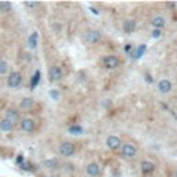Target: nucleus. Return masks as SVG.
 <instances>
[{"instance_id":"aec40b11","label":"nucleus","mask_w":177,"mask_h":177,"mask_svg":"<svg viewBox=\"0 0 177 177\" xmlns=\"http://www.w3.org/2000/svg\"><path fill=\"white\" fill-rule=\"evenodd\" d=\"M0 11H2V13H8V11H11V3L10 2H0Z\"/></svg>"},{"instance_id":"423d86ee","label":"nucleus","mask_w":177,"mask_h":177,"mask_svg":"<svg viewBox=\"0 0 177 177\" xmlns=\"http://www.w3.org/2000/svg\"><path fill=\"white\" fill-rule=\"evenodd\" d=\"M86 40H87V43H90V44H97L101 40V33H100V31H97V29H90V31H87Z\"/></svg>"},{"instance_id":"7ed1b4c3","label":"nucleus","mask_w":177,"mask_h":177,"mask_svg":"<svg viewBox=\"0 0 177 177\" xmlns=\"http://www.w3.org/2000/svg\"><path fill=\"white\" fill-rule=\"evenodd\" d=\"M60 154L63 156H72L75 154V145H73L72 143H69V141H65V143H63L60 145Z\"/></svg>"},{"instance_id":"a878e982","label":"nucleus","mask_w":177,"mask_h":177,"mask_svg":"<svg viewBox=\"0 0 177 177\" xmlns=\"http://www.w3.org/2000/svg\"><path fill=\"white\" fill-rule=\"evenodd\" d=\"M50 96L54 97V100H58V93L57 91H50Z\"/></svg>"},{"instance_id":"4468645a","label":"nucleus","mask_w":177,"mask_h":177,"mask_svg":"<svg viewBox=\"0 0 177 177\" xmlns=\"http://www.w3.org/2000/svg\"><path fill=\"white\" fill-rule=\"evenodd\" d=\"M151 25L154 26L155 29H162L165 25H166V19H165L163 17H161V15H156L151 19Z\"/></svg>"},{"instance_id":"4be33fe9","label":"nucleus","mask_w":177,"mask_h":177,"mask_svg":"<svg viewBox=\"0 0 177 177\" xmlns=\"http://www.w3.org/2000/svg\"><path fill=\"white\" fill-rule=\"evenodd\" d=\"M144 51H145V46L143 44V46H140V49L136 50V53H134V55H133V57H134V58H140L141 55H143Z\"/></svg>"},{"instance_id":"1a4fd4ad","label":"nucleus","mask_w":177,"mask_h":177,"mask_svg":"<svg viewBox=\"0 0 177 177\" xmlns=\"http://www.w3.org/2000/svg\"><path fill=\"white\" fill-rule=\"evenodd\" d=\"M158 90L159 93L162 94H167L172 91V83H170V80H167V79H162V80L158 82Z\"/></svg>"},{"instance_id":"0eeeda50","label":"nucleus","mask_w":177,"mask_h":177,"mask_svg":"<svg viewBox=\"0 0 177 177\" xmlns=\"http://www.w3.org/2000/svg\"><path fill=\"white\" fill-rule=\"evenodd\" d=\"M107 147L110 149L116 151L118 148H120V147H122V140H120L118 136H110V137L107 138Z\"/></svg>"},{"instance_id":"9d476101","label":"nucleus","mask_w":177,"mask_h":177,"mask_svg":"<svg viewBox=\"0 0 177 177\" xmlns=\"http://www.w3.org/2000/svg\"><path fill=\"white\" fill-rule=\"evenodd\" d=\"M86 172H87V175L90 176V177H98L100 173H101V169H100L98 163H96V162H91V163L87 165Z\"/></svg>"},{"instance_id":"b1692460","label":"nucleus","mask_w":177,"mask_h":177,"mask_svg":"<svg viewBox=\"0 0 177 177\" xmlns=\"http://www.w3.org/2000/svg\"><path fill=\"white\" fill-rule=\"evenodd\" d=\"M24 6H25V7H28V8H36V7H39V3H33V2H25L24 3Z\"/></svg>"},{"instance_id":"bb28decb","label":"nucleus","mask_w":177,"mask_h":177,"mask_svg":"<svg viewBox=\"0 0 177 177\" xmlns=\"http://www.w3.org/2000/svg\"><path fill=\"white\" fill-rule=\"evenodd\" d=\"M132 50V46L130 44H127V46H125V51H130Z\"/></svg>"},{"instance_id":"6ab92c4d","label":"nucleus","mask_w":177,"mask_h":177,"mask_svg":"<svg viewBox=\"0 0 177 177\" xmlns=\"http://www.w3.org/2000/svg\"><path fill=\"white\" fill-rule=\"evenodd\" d=\"M68 130H69L71 134H76V136H78V134H82V133H83V129H82V126H79V125L71 126Z\"/></svg>"},{"instance_id":"9b49d317","label":"nucleus","mask_w":177,"mask_h":177,"mask_svg":"<svg viewBox=\"0 0 177 177\" xmlns=\"http://www.w3.org/2000/svg\"><path fill=\"white\" fill-rule=\"evenodd\" d=\"M6 119H8L13 125H15L19 120V112L17 110H14V108H10V110L6 111Z\"/></svg>"},{"instance_id":"20e7f679","label":"nucleus","mask_w":177,"mask_h":177,"mask_svg":"<svg viewBox=\"0 0 177 177\" xmlns=\"http://www.w3.org/2000/svg\"><path fill=\"white\" fill-rule=\"evenodd\" d=\"M102 63H104V67L107 68V69H116V68L119 67L120 61L116 55H107Z\"/></svg>"},{"instance_id":"412c9836","label":"nucleus","mask_w":177,"mask_h":177,"mask_svg":"<svg viewBox=\"0 0 177 177\" xmlns=\"http://www.w3.org/2000/svg\"><path fill=\"white\" fill-rule=\"evenodd\" d=\"M7 71H8V64L0 58V75H4Z\"/></svg>"},{"instance_id":"cd10ccee","label":"nucleus","mask_w":177,"mask_h":177,"mask_svg":"<svg viewBox=\"0 0 177 177\" xmlns=\"http://www.w3.org/2000/svg\"><path fill=\"white\" fill-rule=\"evenodd\" d=\"M175 177H177V172H176V175H175Z\"/></svg>"},{"instance_id":"f257e3e1","label":"nucleus","mask_w":177,"mask_h":177,"mask_svg":"<svg viewBox=\"0 0 177 177\" xmlns=\"http://www.w3.org/2000/svg\"><path fill=\"white\" fill-rule=\"evenodd\" d=\"M21 83H22V75H21V72H11L10 75H8V78H7L8 87L17 88V87L21 86Z\"/></svg>"},{"instance_id":"f3484780","label":"nucleus","mask_w":177,"mask_h":177,"mask_svg":"<svg viewBox=\"0 0 177 177\" xmlns=\"http://www.w3.org/2000/svg\"><path fill=\"white\" fill-rule=\"evenodd\" d=\"M43 166H46L47 169H55L60 166V162H58V159H47L43 162Z\"/></svg>"},{"instance_id":"dca6fc26","label":"nucleus","mask_w":177,"mask_h":177,"mask_svg":"<svg viewBox=\"0 0 177 177\" xmlns=\"http://www.w3.org/2000/svg\"><path fill=\"white\" fill-rule=\"evenodd\" d=\"M134 29H136V21L134 19H126V21L123 22V31H125L126 33H132Z\"/></svg>"},{"instance_id":"2eb2a0df","label":"nucleus","mask_w":177,"mask_h":177,"mask_svg":"<svg viewBox=\"0 0 177 177\" xmlns=\"http://www.w3.org/2000/svg\"><path fill=\"white\" fill-rule=\"evenodd\" d=\"M13 129H14V125L8 119H6V118H4V119L0 120V130H2V132L8 133V132L13 130Z\"/></svg>"},{"instance_id":"ddd939ff","label":"nucleus","mask_w":177,"mask_h":177,"mask_svg":"<svg viewBox=\"0 0 177 177\" xmlns=\"http://www.w3.org/2000/svg\"><path fill=\"white\" fill-rule=\"evenodd\" d=\"M155 169V163L151 161H143L141 162V170H143V173H145V175H149V173H152Z\"/></svg>"},{"instance_id":"39448f33","label":"nucleus","mask_w":177,"mask_h":177,"mask_svg":"<svg viewBox=\"0 0 177 177\" xmlns=\"http://www.w3.org/2000/svg\"><path fill=\"white\" fill-rule=\"evenodd\" d=\"M49 76H50V80L51 82H58V80H61V79L64 78V72H63V69H61L60 67L54 65V67L50 68Z\"/></svg>"},{"instance_id":"a211bd4d","label":"nucleus","mask_w":177,"mask_h":177,"mask_svg":"<svg viewBox=\"0 0 177 177\" xmlns=\"http://www.w3.org/2000/svg\"><path fill=\"white\" fill-rule=\"evenodd\" d=\"M28 43H29V46H31L32 49L36 47V44H37V33H36V32H33V33L28 37Z\"/></svg>"},{"instance_id":"f03ea898","label":"nucleus","mask_w":177,"mask_h":177,"mask_svg":"<svg viewBox=\"0 0 177 177\" xmlns=\"http://www.w3.org/2000/svg\"><path fill=\"white\" fill-rule=\"evenodd\" d=\"M120 152H122V155L125 156V158H134L136 154H137V148H136L133 144L130 143H126V144H122V147H120Z\"/></svg>"},{"instance_id":"6e6552de","label":"nucleus","mask_w":177,"mask_h":177,"mask_svg":"<svg viewBox=\"0 0 177 177\" xmlns=\"http://www.w3.org/2000/svg\"><path fill=\"white\" fill-rule=\"evenodd\" d=\"M21 129L25 133H32L35 130V120L32 118H25L21 120Z\"/></svg>"},{"instance_id":"393cba45","label":"nucleus","mask_w":177,"mask_h":177,"mask_svg":"<svg viewBox=\"0 0 177 177\" xmlns=\"http://www.w3.org/2000/svg\"><path fill=\"white\" fill-rule=\"evenodd\" d=\"M151 36L154 37V39H158V37H161V36H162L161 29H154V31H152V33H151Z\"/></svg>"},{"instance_id":"5701e85b","label":"nucleus","mask_w":177,"mask_h":177,"mask_svg":"<svg viewBox=\"0 0 177 177\" xmlns=\"http://www.w3.org/2000/svg\"><path fill=\"white\" fill-rule=\"evenodd\" d=\"M39 80H40V72L39 71H36V72H35V76H33V80H32V87L36 86V83Z\"/></svg>"},{"instance_id":"f8f14e48","label":"nucleus","mask_w":177,"mask_h":177,"mask_svg":"<svg viewBox=\"0 0 177 177\" xmlns=\"http://www.w3.org/2000/svg\"><path fill=\"white\" fill-rule=\"evenodd\" d=\"M35 105V101L32 97H25V98L21 100V104H19V107H21V110H25V111H29L32 110Z\"/></svg>"}]
</instances>
